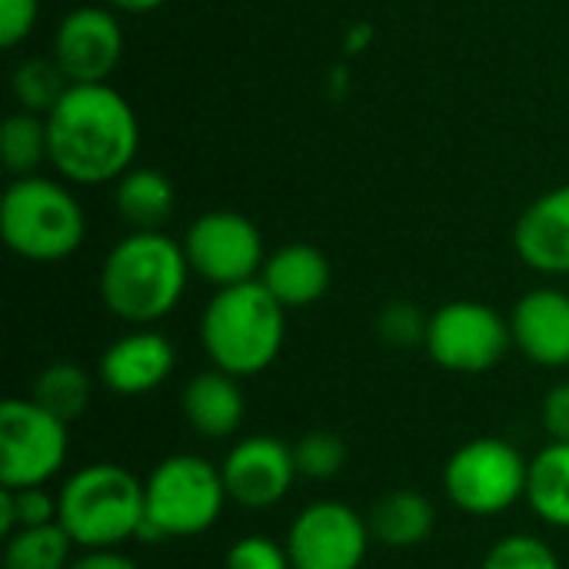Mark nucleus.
Here are the masks:
<instances>
[{"instance_id": "nucleus-28", "label": "nucleus", "mask_w": 569, "mask_h": 569, "mask_svg": "<svg viewBox=\"0 0 569 569\" xmlns=\"http://www.w3.org/2000/svg\"><path fill=\"white\" fill-rule=\"evenodd\" d=\"M480 569H563V563L547 540L533 533H510L487 550Z\"/></svg>"}, {"instance_id": "nucleus-10", "label": "nucleus", "mask_w": 569, "mask_h": 569, "mask_svg": "<svg viewBox=\"0 0 569 569\" xmlns=\"http://www.w3.org/2000/svg\"><path fill=\"white\" fill-rule=\"evenodd\" d=\"M180 243H183L190 273H197L217 290L260 280V270L267 263L263 233L240 210L200 213Z\"/></svg>"}, {"instance_id": "nucleus-1", "label": "nucleus", "mask_w": 569, "mask_h": 569, "mask_svg": "<svg viewBox=\"0 0 569 569\" xmlns=\"http://www.w3.org/2000/svg\"><path fill=\"white\" fill-rule=\"evenodd\" d=\"M50 163L70 187L117 183L137 160L140 120L110 83H73L47 113Z\"/></svg>"}, {"instance_id": "nucleus-16", "label": "nucleus", "mask_w": 569, "mask_h": 569, "mask_svg": "<svg viewBox=\"0 0 569 569\" xmlns=\"http://www.w3.org/2000/svg\"><path fill=\"white\" fill-rule=\"evenodd\" d=\"M513 247L530 270L569 277V183L547 190L520 213Z\"/></svg>"}, {"instance_id": "nucleus-30", "label": "nucleus", "mask_w": 569, "mask_h": 569, "mask_svg": "<svg viewBox=\"0 0 569 569\" xmlns=\"http://www.w3.org/2000/svg\"><path fill=\"white\" fill-rule=\"evenodd\" d=\"M223 569H293V563H290L287 543L250 533L230 543L223 557Z\"/></svg>"}, {"instance_id": "nucleus-13", "label": "nucleus", "mask_w": 569, "mask_h": 569, "mask_svg": "<svg viewBox=\"0 0 569 569\" xmlns=\"http://www.w3.org/2000/svg\"><path fill=\"white\" fill-rule=\"evenodd\" d=\"M50 57L70 83H107L123 57V27L113 7H73L53 30Z\"/></svg>"}, {"instance_id": "nucleus-8", "label": "nucleus", "mask_w": 569, "mask_h": 569, "mask_svg": "<svg viewBox=\"0 0 569 569\" xmlns=\"http://www.w3.org/2000/svg\"><path fill=\"white\" fill-rule=\"evenodd\" d=\"M70 453V423L30 397L0 403V487H47Z\"/></svg>"}, {"instance_id": "nucleus-19", "label": "nucleus", "mask_w": 569, "mask_h": 569, "mask_svg": "<svg viewBox=\"0 0 569 569\" xmlns=\"http://www.w3.org/2000/svg\"><path fill=\"white\" fill-rule=\"evenodd\" d=\"M367 523L380 547L417 550L433 537L437 510L420 490L400 487V490H387L373 500V507L367 510Z\"/></svg>"}, {"instance_id": "nucleus-12", "label": "nucleus", "mask_w": 569, "mask_h": 569, "mask_svg": "<svg viewBox=\"0 0 569 569\" xmlns=\"http://www.w3.org/2000/svg\"><path fill=\"white\" fill-rule=\"evenodd\" d=\"M220 473L230 503L243 510H270L283 503L287 493L293 490V480L300 477L293 447L267 433L237 440L227 450Z\"/></svg>"}, {"instance_id": "nucleus-4", "label": "nucleus", "mask_w": 569, "mask_h": 569, "mask_svg": "<svg viewBox=\"0 0 569 569\" xmlns=\"http://www.w3.org/2000/svg\"><path fill=\"white\" fill-rule=\"evenodd\" d=\"M0 237L27 263H60L87 237V213L67 180L13 177L0 200Z\"/></svg>"}, {"instance_id": "nucleus-20", "label": "nucleus", "mask_w": 569, "mask_h": 569, "mask_svg": "<svg viewBox=\"0 0 569 569\" xmlns=\"http://www.w3.org/2000/svg\"><path fill=\"white\" fill-rule=\"evenodd\" d=\"M113 207L117 217L133 230H163V223L177 210V187L167 173L153 167H130L117 183H113Z\"/></svg>"}, {"instance_id": "nucleus-7", "label": "nucleus", "mask_w": 569, "mask_h": 569, "mask_svg": "<svg viewBox=\"0 0 569 569\" xmlns=\"http://www.w3.org/2000/svg\"><path fill=\"white\" fill-rule=\"evenodd\" d=\"M530 460L503 437H477L443 463V493L467 517H500L527 500Z\"/></svg>"}, {"instance_id": "nucleus-18", "label": "nucleus", "mask_w": 569, "mask_h": 569, "mask_svg": "<svg viewBox=\"0 0 569 569\" xmlns=\"http://www.w3.org/2000/svg\"><path fill=\"white\" fill-rule=\"evenodd\" d=\"M333 280L330 260L313 243H283L267 253L260 283L277 297L283 310H303L327 297Z\"/></svg>"}, {"instance_id": "nucleus-32", "label": "nucleus", "mask_w": 569, "mask_h": 569, "mask_svg": "<svg viewBox=\"0 0 569 569\" xmlns=\"http://www.w3.org/2000/svg\"><path fill=\"white\" fill-rule=\"evenodd\" d=\"M543 430L550 440L569 443V380L550 387V393L543 397Z\"/></svg>"}, {"instance_id": "nucleus-33", "label": "nucleus", "mask_w": 569, "mask_h": 569, "mask_svg": "<svg viewBox=\"0 0 569 569\" xmlns=\"http://www.w3.org/2000/svg\"><path fill=\"white\" fill-rule=\"evenodd\" d=\"M70 569H140V563L127 557L120 547H107V550H80Z\"/></svg>"}, {"instance_id": "nucleus-3", "label": "nucleus", "mask_w": 569, "mask_h": 569, "mask_svg": "<svg viewBox=\"0 0 569 569\" xmlns=\"http://www.w3.org/2000/svg\"><path fill=\"white\" fill-rule=\"evenodd\" d=\"M287 340V310L260 283L217 290L200 313V343L217 370L240 380L270 370Z\"/></svg>"}, {"instance_id": "nucleus-17", "label": "nucleus", "mask_w": 569, "mask_h": 569, "mask_svg": "<svg viewBox=\"0 0 569 569\" xmlns=\"http://www.w3.org/2000/svg\"><path fill=\"white\" fill-rule=\"evenodd\" d=\"M183 420L190 430L203 440H230L247 417V397L240 387V377L227 370H200L180 397Z\"/></svg>"}, {"instance_id": "nucleus-24", "label": "nucleus", "mask_w": 569, "mask_h": 569, "mask_svg": "<svg viewBox=\"0 0 569 569\" xmlns=\"http://www.w3.org/2000/svg\"><path fill=\"white\" fill-rule=\"evenodd\" d=\"M77 543L60 523L27 527L3 540V569H70Z\"/></svg>"}, {"instance_id": "nucleus-26", "label": "nucleus", "mask_w": 569, "mask_h": 569, "mask_svg": "<svg viewBox=\"0 0 569 569\" xmlns=\"http://www.w3.org/2000/svg\"><path fill=\"white\" fill-rule=\"evenodd\" d=\"M60 503L57 493H50L47 487H0V537L7 540L17 530L27 527H47L57 523Z\"/></svg>"}, {"instance_id": "nucleus-14", "label": "nucleus", "mask_w": 569, "mask_h": 569, "mask_svg": "<svg viewBox=\"0 0 569 569\" xmlns=\"http://www.w3.org/2000/svg\"><path fill=\"white\" fill-rule=\"evenodd\" d=\"M173 367L177 350L170 337L153 327H133L100 353L97 377L117 397H147L170 380Z\"/></svg>"}, {"instance_id": "nucleus-21", "label": "nucleus", "mask_w": 569, "mask_h": 569, "mask_svg": "<svg viewBox=\"0 0 569 569\" xmlns=\"http://www.w3.org/2000/svg\"><path fill=\"white\" fill-rule=\"evenodd\" d=\"M527 503L547 527L569 530V443L550 440L530 460Z\"/></svg>"}, {"instance_id": "nucleus-9", "label": "nucleus", "mask_w": 569, "mask_h": 569, "mask_svg": "<svg viewBox=\"0 0 569 569\" xmlns=\"http://www.w3.org/2000/svg\"><path fill=\"white\" fill-rule=\"evenodd\" d=\"M427 353L447 373H490L513 347L510 320L480 300H450L430 313Z\"/></svg>"}, {"instance_id": "nucleus-23", "label": "nucleus", "mask_w": 569, "mask_h": 569, "mask_svg": "<svg viewBox=\"0 0 569 569\" xmlns=\"http://www.w3.org/2000/svg\"><path fill=\"white\" fill-rule=\"evenodd\" d=\"M0 157L10 177H33L50 163V133L47 117L17 110L0 123Z\"/></svg>"}, {"instance_id": "nucleus-11", "label": "nucleus", "mask_w": 569, "mask_h": 569, "mask_svg": "<svg viewBox=\"0 0 569 569\" xmlns=\"http://www.w3.org/2000/svg\"><path fill=\"white\" fill-rule=\"evenodd\" d=\"M373 533L363 513L340 500H317L303 507L287 530V553L293 569H360Z\"/></svg>"}, {"instance_id": "nucleus-22", "label": "nucleus", "mask_w": 569, "mask_h": 569, "mask_svg": "<svg viewBox=\"0 0 569 569\" xmlns=\"http://www.w3.org/2000/svg\"><path fill=\"white\" fill-rule=\"evenodd\" d=\"M93 397V380L83 367L70 363V360H53L47 363L37 380H33V393L30 400H37L43 410H50L53 417L73 423L77 417L87 413Z\"/></svg>"}, {"instance_id": "nucleus-31", "label": "nucleus", "mask_w": 569, "mask_h": 569, "mask_svg": "<svg viewBox=\"0 0 569 569\" xmlns=\"http://www.w3.org/2000/svg\"><path fill=\"white\" fill-rule=\"evenodd\" d=\"M40 17V0H0V43L13 50L23 43Z\"/></svg>"}, {"instance_id": "nucleus-34", "label": "nucleus", "mask_w": 569, "mask_h": 569, "mask_svg": "<svg viewBox=\"0 0 569 569\" xmlns=\"http://www.w3.org/2000/svg\"><path fill=\"white\" fill-rule=\"evenodd\" d=\"M103 3L113 10H123V13H150V10L163 7L167 0H103Z\"/></svg>"}, {"instance_id": "nucleus-6", "label": "nucleus", "mask_w": 569, "mask_h": 569, "mask_svg": "<svg viewBox=\"0 0 569 569\" xmlns=\"http://www.w3.org/2000/svg\"><path fill=\"white\" fill-rule=\"evenodd\" d=\"M230 503L223 473L200 453H173L143 480L140 540H190L207 533Z\"/></svg>"}, {"instance_id": "nucleus-27", "label": "nucleus", "mask_w": 569, "mask_h": 569, "mask_svg": "<svg viewBox=\"0 0 569 569\" xmlns=\"http://www.w3.org/2000/svg\"><path fill=\"white\" fill-rule=\"evenodd\" d=\"M293 457H297V473L307 480H333L343 473L350 450L343 443L340 433L333 430H310L293 443Z\"/></svg>"}, {"instance_id": "nucleus-2", "label": "nucleus", "mask_w": 569, "mask_h": 569, "mask_svg": "<svg viewBox=\"0 0 569 569\" xmlns=\"http://www.w3.org/2000/svg\"><path fill=\"white\" fill-rule=\"evenodd\" d=\"M187 277L190 263L180 240L167 237L163 230H130L103 257L97 287L103 307L117 320L130 327H153L177 310L187 290Z\"/></svg>"}, {"instance_id": "nucleus-5", "label": "nucleus", "mask_w": 569, "mask_h": 569, "mask_svg": "<svg viewBox=\"0 0 569 569\" xmlns=\"http://www.w3.org/2000/svg\"><path fill=\"white\" fill-rule=\"evenodd\" d=\"M57 523L77 550H107L140 540L143 480L120 463H87L57 493Z\"/></svg>"}, {"instance_id": "nucleus-25", "label": "nucleus", "mask_w": 569, "mask_h": 569, "mask_svg": "<svg viewBox=\"0 0 569 569\" xmlns=\"http://www.w3.org/2000/svg\"><path fill=\"white\" fill-rule=\"evenodd\" d=\"M70 87L73 83L67 80V73L60 70V63L53 57H27L17 63V70L10 77L17 110L40 113V117H47Z\"/></svg>"}, {"instance_id": "nucleus-29", "label": "nucleus", "mask_w": 569, "mask_h": 569, "mask_svg": "<svg viewBox=\"0 0 569 569\" xmlns=\"http://www.w3.org/2000/svg\"><path fill=\"white\" fill-rule=\"evenodd\" d=\"M427 327H430V317L410 300H390L377 313V337L393 350L423 347L427 343Z\"/></svg>"}, {"instance_id": "nucleus-15", "label": "nucleus", "mask_w": 569, "mask_h": 569, "mask_svg": "<svg viewBox=\"0 0 569 569\" xmlns=\"http://www.w3.org/2000/svg\"><path fill=\"white\" fill-rule=\"evenodd\" d=\"M513 347L537 367H569V293L560 287H537L523 293L510 313Z\"/></svg>"}]
</instances>
